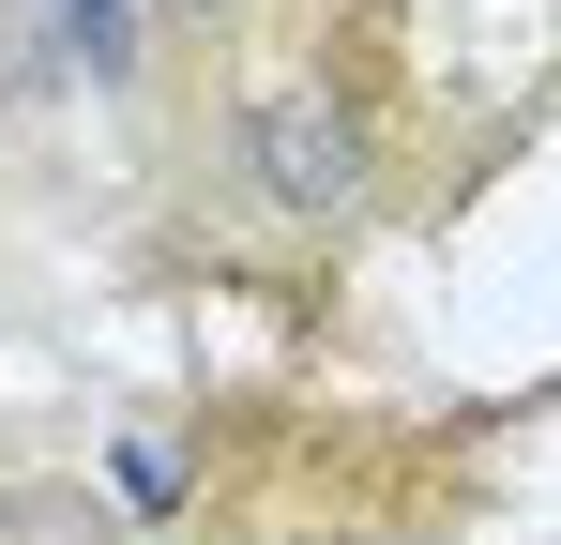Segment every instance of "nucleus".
Wrapping results in <instances>:
<instances>
[{
  "label": "nucleus",
  "mask_w": 561,
  "mask_h": 545,
  "mask_svg": "<svg viewBox=\"0 0 561 545\" xmlns=\"http://www.w3.org/2000/svg\"><path fill=\"white\" fill-rule=\"evenodd\" d=\"M243 182L274 197V212H304V228H350L379 197V137H365V106L334 77H274L259 106H243Z\"/></svg>",
  "instance_id": "f257e3e1"
},
{
  "label": "nucleus",
  "mask_w": 561,
  "mask_h": 545,
  "mask_svg": "<svg viewBox=\"0 0 561 545\" xmlns=\"http://www.w3.org/2000/svg\"><path fill=\"white\" fill-rule=\"evenodd\" d=\"M183 15H228V0H183Z\"/></svg>",
  "instance_id": "f03ea898"
}]
</instances>
